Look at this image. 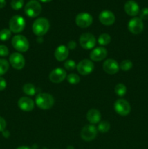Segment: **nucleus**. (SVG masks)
Here are the masks:
<instances>
[{"instance_id":"0eeeda50","label":"nucleus","mask_w":148,"mask_h":149,"mask_svg":"<svg viewBox=\"0 0 148 149\" xmlns=\"http://www.w3.org/2000/svg\"><path fill=\"white\" fill-rule=\"evenodd\" d=\"M76 68L78 72L81 75L86 76L92 72L94 68V65L91 61L84 59L78 63V65H76Z\"/></svg>"},{"instance_id":"7c9ffc66","label":"nucleus","mask_w":148,"mask_h":149,"mask_svg":"<svg viewBox=\"0 0 148 149\" xmlns=\"http://www.w3.org/2000/svg\"><path fill=\"white\" fill-rule=\"evenodd\" d=\"M139 18L141 20H148V8H143L139 13Z\"/></svg>"},{"instance_id":"2f4dec72","label":"nucleus","mask_w":148,"mask_h":149,"mask_svg":"<svg viewBox=\"0 0 148 149\" xmlns=\"http://www.w3.org/2000/svg\"><path fill=\"white\" fill-rule=\"evenodd\" d=\"M9 49L5 45H0V56L5 57L8 55Z\"/></svg>"},{"instance_id":"4be33fe9","label":"nucleus","mask_w":148,"mask_h":149,"mask_svg":"<svg viewBox=\"0 0 148 149\" xmlns=\"http://www.w3.org/2000/svg\"><path fill=\"white\" fill-rule=\"evenodd\" d=\"M111 41V37L107 33H102L98 38V43L102 46L108 45Z\"/></svg>"},{"instance_id":"f3484780","label":"nucleus","mask_w":148,"mask_h":149,"mask_svg":"<svg viewBox=\"0 0 148 149\" xmlns=\"http://www.w3.org/2000/svg\"><path fill=\"white\" fill-rule=\"evenodd\" d=\"M107 51L103 47H99L93 49L90 53V58L94 61H101L107 57Z\"/></svg>"},{"instance_id":"aec40b11","label":"nucleus","mask_w":148,"mask_h":149,"mask_svg":"<svg viewBox=\"0 0 148 149\" xmlns=\"http://www.w3.org/2000/svg\"><path fill=\"white\" fill-rule=\"evenodd\" d=\"M86 119L91 125L99 123L101 120V113L97 109H90L86 114Z\"/></svg>"},{"instance_id":"423d86ee","label":"nucleus","mask_w":148,"mask_h":149,"mask_svg":"<svg viewBox=\"0 0 148 149\" xmlns=\"http://www.w3.org/2000/svg\"><path fill=\"white\" fill-rule=\"evenodd\" d=\"M114 109L116 113L122 116H127L131 112V108L127 100L124 99H118L114 103Z\"/></svg>"},{"instance_id":"9d476101","label":"nucleus","mask_w":148,"mask_h":149,"mask_svg":"<svg viewBox=\"0 0 148 149\" xmlns=\"http://www.w3.org/2000/svg\"><path fill=\"white\" fill-rule=\"evenodd\" d=\"M93 22V17L89 13H81L77 15L75 17V23L80 28H87L91 25Z\"/></svg>"},{"instance_id":"a211bd4d","label":"nucleus","mask_w":148,"mask_h":149,"mask_svg":"<svg viewBox=\"0 0 148 149\" xmlns=\"http://www.w3.org/2000/svg\"><path fill=\"white\" fill-rule=\"evenodd\" d=\"M124 10L130 16H136L139 13V4L133 0H129L125 4Z\"/></svg>"},{"instance_id":"c9c22d12","label":"nucleus","mask_w":148,"mask_h":149,"mask_svg":"<svg viewBox=\"0 0 148 149\" xmlns=\"http://www.w3.org/2000/svg\"><path fill=\"white\" fill-rule=\"evenodd\" d=\"M2 135L4 138H8V137L10 136V132L7 130H4L2 132Z\"/></svg>"},{"instance_id":"393cba45","label":"nucleus","mask_w":148,"mask_h":149,"mask_svg":"<svg viewBox=\"0 0 148 149\" xmlns=\"http://www.w3.org/2000/svg\"><path fill=\"white\" fill-rule=\"evenodd\" d=\"M10 64L5 59H0V77L4 75L9 69Z\"/></svg>"},{"instance_id":"412c9836","label":"nucleus","mask_w":148,"mask_h":149,"mask_svg":"<svg viewBox=\"0 0 148 149\" xmlns=\"http://www.w3.org/2000/svg\"><path fill=\"white\" fill-rule=\"evenodd\" d=\"M23 91L27 95L32 96L36 93V88L35 86L32 84H26L23 87Z\"/></svg>"},{"instance_id":"58836bf2","label":"nucleus","mask_w":148,"mask_h":149,"mask_svg":"<svg viewBox=\"0 0 148 149\" xmlns=\"http://www.w3.org/2000/svg\"><path fill=\"white\" fill-rule=\"evenodd\" d=\"M40 1H41V2H44V3H46V2H49V1H51L52 0H39Z\"/></svg>"},{"instance_id":"f03ea898","label":"nucleus","mask_w":148,"mask_h":149,"mask_svg":"<svg viewBox=\"0 0 148 149\" xmlns=\"http://www.w3.org/2000/svg\"><path fill=\"white\" fill-rule=\"evenodd\" d=\"M55 103L53 96L49 93H39L36 97V104L42 110L51 109Z\"/></svg>"},{"instance_id":"2eb2a0df","label":"nucleus","mask_w":148,"mask_h":149,"mask_svg":"<svg viewBox=\"0 0 148 149\" xmlns=\"http://www.w3.org/2000/svg\"><path fill=\"white\" fill-rule=\"evenodd\" d=\"M99 19L102 24L104 26H111L115 23V15L110 10H104L101 12L99 15Z\"/></svg>"},{"instance_id":"a878e982","label":"nucleus","mask_w":148,"mask_h":149,"mask_svg":"<svg viewBox=\"0 0 148 149\" xmlns=\"http://www.w3.org/2000/svg\"><path fill=\"white\" fill-rule=\"evenodd\" d=\"M11 36V31L8 29H4L0 31V40L5 42Z\"/></svg>"},{"instance_id":"cd10ccee","label":"nucleus","mask_w":148,"mask_h":149,"mask_svg":"<svg viewBox=\"0 0 148 149\" xmlns=\"http://www.w3.org/2000/svg\"><path fill=\"white\" fill-rule=\"evenodd\" d=\"M24 4V0H12L11 7L13 10H19L23 7Z\"/></svg>"},{"instance_id":"6e6552de","label":"nucleus","mask_w":148,"mask_h":149,"mask_svg":"<svg viewBox=\"0 0 148 149\" xmlns=\"http://www.w3.org/2000/svg\"><path fill=\"white\" fill-rule=\"evenodd\" d=\"M97 135V130L93 125H86L83 127L81 132V137L84 141H91L96 138Z\"/></svg>"},{"instance_id":"1a4fd4ad","label":"nucleus","mask_w":148,"mask_h":149,"mask_svg":"<svg viewBox=\"0 0 148 149\" xmlns=\"http://www.w3.org/2000/svg\"><path fill=\"white\" fill-rule=\"evenodd\" d=\"M79 42L84 49H90L96 45V38L91 33H84L80 36Z\"/></svg>"},{"instance_id":"6ab92c4d","label":"nucleus","mask_w":148,"mask_h":149,"mask_svg":"<svg viewBox=\"0 0 148 149\" xmlns=\"http://www.w3.org/2000/svg\"><path fill=\"white\" fill-rule=\"evenodd\" d=\"M69 50L68 47L65 45H59L55 51V57L58 61H63L68 57Z\"/></svg>"},{"instance_id":"f704fd0d","label":"nucleus","mask_w":148,"mask_h":149,"mask_svg":"<svg viewBox=\"0 0 148 149\" xmlns=\"http://www.w3.org/2000/svg\"><path fill=\"white\" fill-rule=\"evenodd\" d=\"M76 47V43L74 41H70L68 44V48L70 49H73Z\"/></svg>"},{"instance_id":"dca6fc26","label":"nucleus","mask_w":148,"mask_h":149,"mask_svg":"<svg viewBox=\"0 0 148 149\" xmlns=\"http://www.w3.org/2000/svg\"><path fill=\"white\" fill-rule=\"evenodd\" d=\"M19 108L23 111H31L34 109V102L31 98L27 97H22L17 102Z\"/></svg>"},{"instance_id":"473e14b6","label":"nucleus","mask_w":148,"mask_h":149,"mask_svg":"<svg viewBox=\"0 0 148 149\" xmlns=\"http://www.w3.org/2000/svg\"><path fill=\"white\" fill-rule=\"evenodd\" d=\"M6 126H7V123L4 118L0 116V132H3L5 130Z\"/></svg>"},{"instance_id":"c85d7f7f","label":"nucleus","mask_w":148,"mask_h":149,"mask_svg":"<svg viewBox=\"0 0 148 149\" xmlns=\"http://www.w3.org/2000/svg\"><path fill=\"white\" fill-rule=\"evenodd\" d=\"M67 80L70 84H76L80 81V77L76 74H71L67 77Z\"/></svg>"},{"instance_id":"b1692460","label":"nucleus","mask_w":148,"mask_h":149,"mask_svg":"<svg viewBox=\"0 0 148 149\" xmlns=\"http://www.w3.org/2000/svg\"><path fill=\"white\" fill-rule=\"evenodd\" d=\"M110 125L107 121H102V122H99L98 125V130L102 133H105L107 131L110 130Z\"/></svg>"},{"instance_id":"4468645a","label":"nucleus","mask_w":148,"mask_h":149,"mask_svg":"<svg viewBox=\"0 0 148 149\" xmlns=\"http://www.w3.org/2000/svg\"><path fill=\"white\" fill-rule=\"evenodd\" d=\"M103 70L108 74H115L120 69V65L116 61L113 59H107L102 65Z\"/></svg>"},{"instance_id":"ddd939ff","label":"nucleus","mask_w":148,"mask_h":149,"mask_svg":"<svg viewBox=\"0 0 148 149\" xmlns=\"http://www.w3.org/2000/svg\"><path fill=\"white\" fill-rule=\"evenodd\" d=\"M66 71L61 68H56L51 71L49 78L52 82L60 83L66 78Z\"/></svg>"},{"instance_id":"72a5a7b5","label":"nucleus","mask_w":148,"mask_h":149,"mask_svg":"<svg viewBox=\"0 0 148 149\" xmlns=\"http://www.w3.org/2000/svg\"><path fill=\"white\" fill-rule=\"evenodd\" d=\"M7 87V82L6 80L3 77H0V91H2Z\"/></svg>"},{"instance_id":"f8f14e48","label":"nucleus","mask_w":148,"mask_h":149,"mask_svg":"<svg viewBox=\"0 0 148 149\" xmlns=\"http://www.w3.org/2000/svg\"><path fill=\"white\" fill-rule=\"evenodd\" d=\"M9 60H10V63L15 69L21 70L25 66L26 61L24 57L19 52H13L12 54H11Z\"/></svg>"},{"instance_id":"4c0bfd02","label":"nucleus","mask_w":148,"mask_h":149,"mask_svg":"<svg viewBox=\"0 0 148 149\" xmlns=\"http://www.w3.org/2000/svg\"><path fill=\"white\" fill-rule=\"evenodd\" d=\"M16 149H30V148L28 146H20Z\"/></svg>"},{"instance_id":"7ed1b4c3","label":"nucleus","mask_w":148,"mask_h":149,"mask_svg":"<svg viewBox=\"0 0 148 149\" xmlns=\"http://www.w3.org/2000/svg\"><path fill=\"white\" fill-rule=\"evenodd\" d=\"M26 26V20L22 16L14 15L9 22L10 30L13 33H20L23 31Z\"/></svg>"},{"instance_id":"9b49d317","label":"nucleus","mask_w":148,"mask_h":149,"mask_svg":"<svg viewBox=\"0 0 148 149\" xmlns=\"http://www.w3.org/2000/svg\"><path fill=\"white\" fill-rule=\"evenodd\" d=\"M128 29H129V31L133 34H139L144 29V24L142 20H141L138 17H133L129 22Z\"/></svg>"},{"instance_id":"bb28decb","label":"nucleus","mask_w":148,"mask_h":149,"mask_svg":"<svg viewBox=\"0 0 148 149\" xmlns=\"http://www.w3.org/2000/svg\"><path fill=\"white\" fill-rule=\"evenodd\" d=\"M132 67H133V63L129 60H124V61H122L120 65V69L124 71H129Z\"/></svg>"},{"instance_id":"20e7f679","label":"nucleus","mask_w":148,"mask_h":149,"mask_svg":"<svg viewBox=\"0 0 148 149\" xmlns=\"http://www.w3.org/2000/svg\"><path fill=\"white\" fill-rule=\"evenodd\" d=\"M12 45L18 52H25L28 49L29 42L27 38L23 35H15L12 39Z\"/></svg>"},{"instance_id":"39448f33","label":"nucleus","mask_w":148,"mask_h":149,"mask_svg":"<svg viewBox=\"0 0 148 149\" xmlns=\"http://www.w3.org/2000/svg\"><path fill=\"white\" fill-rule=\"evenodd\" d=\"M25 13L30 17H36L41 12V5L36 0H30L25 6Z\"/></svg>"},{"instance_id":"5701e85b","label":"nucleus","mask_w":148,"mask_h":149,"mask_svg":"<svg viewBox=\"0 0 148 149\" xmlns=\"http://www.w3.org/2000/svg\"><path fill=\"white\" fill-rule=\"evenodd\" d=\"M126 87L123 84H118L115 87V93L119 97H122V96L125 95V94L126 93Z\"/></svg>"},{"instance_id":"e433bc0d","label":"nucleus","mask_w":148,"mask_h":149,"mask_svg":"<svg viewBox=\"0 0 148 149\" xmlns=\"http://www.w3.org/2000/svg\"><path fill=\"white\" fill-rule=\"evenodd\" d=\"M6 5V1L5 0H0V9L3 8L5 7Z\"/></svg>"},{"instance_id":"c756f323","label":"nucleus","mask_w":148,"mask_h":149,"mask_svg":"<svg viewBox=\"0 0 148 149\" xmlns=\"http://www.w3.org/2000/svg\"><path fill=\"white\" fill-rule=\"evenodd\" d=\"M64 66H65V69L68 70V71H73L75 68L76 65H75V61H72V60H68L64 63Z\"/></svg>"},{"instance_id":"f257e3e1","label":"nucleus","mask_w":148,"mask_h":149,"mask_svg":"<svg viewBox=\"0 0 148 149\" xmlns=\"http://www.w3.org/2000/svg\"><path fill=\"white\" fill-rule=\"evenodd\" d=\"M49 29V20L44 17H39L36 19L33 23L32 30L34 34L38 36H42L46 34Z\"/></svg>"}]
</instances>
